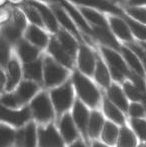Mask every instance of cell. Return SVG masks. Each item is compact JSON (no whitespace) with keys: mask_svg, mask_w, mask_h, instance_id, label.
<instances>
[{"mask_svg":"<svg viewBox=\"0 0 146 147\" xmlns=\"http://www.w3.org/2000/svg\"><path fill=\"white\" fill-rule=\"evenodd\" d=\"M100 49L104 59L106 60L109 72L115 80L121 81L124 76H130L131 72L129 71L127 63L118 50H115L104 45H101Z\"/></svg>","mask_w":146,"mask_h":147,"instance_id":"6da1fadb","label":"cell"},{"mask_svg":"<svg viewBox=\"0 0 146 147\" xmlns=\"http://www.w3.org/2000/svg\"><path fill=\"white\" fill-rule=\"evenodd\" d=\"M68 72L65 66L57 62L50 55L43 58V77L47 86H54L60 84L65 80Z\"/></svg>","mask_w":146,"mask_h":147,"instance_id":"7a4b0ae2","label":"cell"},{"mask_svg":"<svg viewBox=\"0 0 146 147\" xmlns=\"http://www.w3.org/2000/svg\"><path fill=\"white\" fill-rule=\"evenodd\" d=\"M73 82L79 96L89 106H96L99 101V93L95 86L88 78L80 72H75L73 75Z\"/></svg>","mask_w":146,"mask_h":147,"instance_id":"3957f363","label":"cell"},{"mask_svg":"<svg viewBox=\"0 0 146 147\" xmlns=\"http://www.w3.org/2000/svg\"><path fill=\"white\" fill-rule=\"evenodd\" d=\"M49 7L51 8L52 12L54 13V15H55V17H56L57 21H58V24L60 25V27L64 28L65 30H67L72 35H74V36L78 39L79 43L84 42L83 35H82L83 33H81V30L78 28V26L76 25V23L73 21L72 18L69 16V14L65 11L64 8L54 1H50Z\"/></svg>","mask_w":146,"mask_h":147,"instance_id":"277c9868","label":"cell"},{"mask_svg":"<svg viewBox=\"0 0 146 147\" xmlns=\"http://www.w3.org/2000/svg\"><path fill=\"white\" fill-rule=\"evenodd\" d=\"M107 21L113 34L118 40H121L123 44L135 41V38L122 16L116 14H109L107 16Z\"/></svg>","mask_w":146,"mask_h":147,"instance_id":"5b68a950","label":"cell"},{"mask_svg":"<svg viewBox=\"0 0 146 147\" xmlns=\"http://www.w3.org/2000/svg\"><path fill=\"white\" fill-rule=\"evenodd\" d=\"M78 67L86 75H92L94 73L96 65V56L93 51L84 42L79 43L77 52Z\"/></svg>","mask_w":146,"mask_h":147,"instance_id":"8992f818","label":"cell"},{"mask_svg":"<svg viewBox=\"0 0 146 147\" xmlns=\"http://www.w3.org/2000/svg\"><path fill=\"white\" fill-rule=\"evenodd\" d=\"M74 4L84 7L93 8V9L99 10L104 13L108 14H116V15L122 16L124 14V10L119 6L111 3L108 0H69Z\"/></svg>","mask_w":146,"mask_h":147,"instance_id":"52a82bcc","label":"cell"},{"mask_svg":"<svg viewBox=\"0 0 146 147\" xmlns=\"http://www.w3.org/2000/svg\"><path fill=\"white\" fill-rule=\"evenodd\" d=\"M47 50L51 57H53L57 62L62 64L67 68H71L74 63V57L71 56L58 42L56 37H50V40L47 45Z\"/></svg>","mask_w":146,"mask_h":147,"instance_id":"ba28073f","label":"cell"},{"mask_svg":"<svg viewBox=\"0 0 146 147\" xmlns=\"http://www.w3.org/2000/svg\"><path fill=\"white\" fill-rule=\"evenodd\" d=\"M72 97L73 93L70 83H66L65 85L54 89L51 92V98L59 112H62L69 108L72 102Z\"/></svg>","mask_w":146,"mask_h":147,"instance_id":"9c48e42d","label":"cell"},{"mask_svg":"<svg viewBox=\"0 0 146 147\" xmlns=\"http://www.w3.org/2000/svg\"><path fill=\"white\" fill-rule=\"evenodd\" d=\"M26 1L29 2L33 6H35L37 10L39 11V13H40L41 18H42L43 23H44V26L46 27V29L50 31L52 34H55L58 31L60 25L58 24V21H57L51 8L49 6L45 5L44 3H42L40 0H26Z\"/></svg>","mask_w":146,"mask_h":147,"instance_id":"30bf717a","label":"cell"},{"mask_svg":"<svg viewBox=\"0 0 146 147\" xmlns=\"http://www.w3.org/2000/svg\"><path fill=\"white\" fill-rule=\"evenodd\" d=\"M31 107L35 117L40 121H48L53 117V111L49 99L45 93H41L32 101Z\"/></svg>","mask_w":146,"mask_h":147,"instance_id":"8fae6325","label":"cell"},{"mask_svg":"<svg viewBox=\"0 0 146 147\" xmlns=\"http://www.w3.org/2000/svg\"><path fill=\"white\" fill-rule=\"evenodd\" d=\"M24 38L40 49L47 47L50 40V36L48 35V33L42 27L34 24L27 25L24 31Z\"/></svg>","mask_w":146,"mask_h":147,"instance_id":"7c38bea8","label":"cell"},{"mask_svg":"<svg viewBox=\"0 0 146 147\" xmlns=\"http://www.w3.org/2000/svg\"><path fill=\"white\" fill-rule=\"evenodd\" d=\"M91 29H92V36H93V38L99 41L100 44L119 51L121 44L119 43L116 36L113 34L110 27L91 26Z\"/></svg>","mask_w":146,"mask_h":147,"instance_id":"4fadbf2b","label":"cell"},{"mask_svg":"<svg viewBox=\"0 0 146 147\" xmlns=\"http://www.w3.org/2000/svg\"><path fill=\"white\" fill-rule=\"evenodd\" d=\"M16 52H17L19 58L24 62H31L39 58L40 54V48L30 43L25 38H21L15 43Z\"/></svg>","mask_w":146,"mask_h":147,"instance_id":"5bb4252c","label":"cell"},{"mask_svg":"<svg viewBox=\"0 0 146 147\" xmlns=\"http://www.w3.org/2000/svg\"><path fill=\"white\" fill-rule=\"evenodd\" d=\"M55 37L61 44V46L69 53L72 57L75 58L76 53L78 52V47H79V41L74 35L65 30L64 28L59 27L58 31L55 33Z\"/></svg>","mask_w":146,"mask_h":147,"instance_id":"9a60e30c","label":"cell"},{"mask_svg":"<svg viewBox=\"0 0 146 147\" xmlns=\"http://www.w3.org/2000/svg\"><path fill=\"white\" fill-rule=\"evenodd\" d=\"M119 52H120L121 55L123 56V58H124L125 62L127 63V65L130 66L131 69L134 71V73L140 75L141 77L144 76V67H143L139 57L137 56L136 53H135L132 49L129 48L127 45L121 44Z\"/></svg>","mask_w":146,"mask_h":147,"instance_id":"2e32d148","label":"cell"},{"mask_svg":"<svg viewBox=\"0 0 146 147\" xmlns=\"http://www.w3.org/2000/svg\"><path fill=\"white\" fill-rule=\"evenodd\" d=\"M39 145L40 147H63V143L54 127L49 125L39 131Z\"/></svg>","mask_w":146,"mask_h":147,"instance_id":"e0dca14e","label":"cell"},{"mask_svg":"<svg viewBox=\"0 0 146 147\" xmlns=\"http://www.w3.org/2000/svg\"><path fill=\"white\" fill-rule=\"evenodd\" d=\"M80 11H81L83 17L86 21L89 23L90 26H99V27H109V24L107 21V17L104 16V14L99 10L93 9V8L84 7L80 6Z\"/></svg>","mask_w":146,"mask_h":147,"instance_id":"ac0fdd59","label":"cell"},{"mask_svg":"<svg viewBox=\"0 0 146 147\" xmlns=\"http://www.w3.org/2000/svg\"><path fill=\"white\" fill-rule=\"evenodd\" d=\"M7 81H6V89L8 91L12 90L17 83L19 82L21 77V67L18 60L14 56L10 57L7 65Z\"/></svg>","mask_w":146,"mask_h":147,"instance_id":"d6986e66","label":"cell"},{"mask_svg":"<svg viewBox=\"0 0 146 147\" xmlns=\"http://www.w3.org/2000/svg\"><path fill=\"white\" fill-rule=\"evenodd\" d=\"M29 118V111L28 109H23L18 112L8 110L5 107L0 105V119L5 120L9 123L15 124V125H21Z\"/></svg>","mask_w":146,"mask_h":147,"instance_id":"ffe728a7","label":"cell"},{"mask_svg":"<svg viewBox=\"0 0 146 147\" xmlns=\"http://www.w3.org/2000/svg\"><path fill=\"white\" fill-rule=\"evenodd\" d=\"M23 70L26 78L35 81H41L43 75V59L38 58L34 61L24 63Z\"/></svg>","mask_w":146,"mask_h":147,"instance_id":"44dd1931","label":"cell"},{"mask_svg":"<svg viewBox=\"0 0 146 147\" xmlns=\"http://www.w3.org/2000/svg\"><path fill=\"white\" fill-rule=\"evenodd\" d=\"M122 17L126 21V23L128 24L134 38L139 41H146V24L133 19L132 17L127 15L125 12L122 15Z\"/></svg>","mask_w":146,"mask_h":147,"instance_id":"7402d4cb","label":"cell"},{"mask_svg":"<svg viewBox=\"0 0 146 147\" xmlns=\"http://www.w3.org/2000/svg\"><path fill=\"white\" fill-rule=\"evenodd\" d=\"M19 8L22 10V12H23L24 15L26 16L28 21L30 22V24H34V25L40 26V27H42V28L45 27L40 13H39V11L37 10V8L35 6L30 4L29 2L25 1V3L21 4Z\"/></svg>","mask_w":146,"mask_h":147,"instance_id":"603a6c76","label":"cell"},{"mask_svg":"<svg viewBox=\"0 0 146 147\" xmlns=\"http://www.w3.org/2000/svg\"><path fill=\"white\" fill-rule=\"evenodd\" d=\"M95 73V78L104 87H108L110 84V74L109 69L107 68L106 64L103 62V60L100 58L99 56H96V65L94 69Z\"/></svg>","mask_w":146,"mask_h":147,"instance_id":"cb8c5ba5","label":"cell"},{"mask_svg":"<svg viewBox=\"0 0 146 147\" xmlns=\"http://www.w3.org/2000/svg\"><path fill=\"white\" fill-rule=\"evenodd\" d=\"M24 34V30L17 26L13 21L6 24L2 29V35L9 41L10 43L15 44L19 39H21L22 35Z\"/></svg>","mask_w":146,"mask_h":147,"instance_id":"d4e9b609","label":"cell"},{"mask_svg":"<svg viewBox=\"0 0 146 147\" xmlns=\"http://www.w3.org/2000/svg\"><path fill=\"white\" fill-rule=\"evenodd\" d=\"M19 143L24 147H35V126L30 124L25 130L20 131L17 137Z\"/></svg>","mask_w":146,"mask_h":147,"instance_id":"484cf974","label":"cell"},{"mask_svg":"<svg viewBox=\"0 0 146 147\" xmlns=\"http://www.w3.org/2000/svg\"><path fill=\"white\" fill-rule=\"evenodd\" d=\"M74 119L75 122L77 123L78 127L82 130L83 133L86 131V125H87V120H88V113L86 108L83 106L81 102L77 101L74 106Z\"/></svg>","mask_w":146,"mask_h":147,"instance_id":"4316f807","label":"cell"},{"mask_svg":"<svg viewBox=\"0 0 146 147\" xmlns=\"http://www.w3.org/2000/svg\"><path fill=\"white\" fill-rule=\"evenodd\" d=\"M108 95H109L110 99L113 101V103L117 105L120 109L126 111L128 104H127V101L125 99L124 95H123L121 89L118 87L117 85H112L109 87L108 90Z\"/></svg>","mask_w":146,"mask_h":147,"instance_id":"83f0119b","label":"cell"},{"mask_svg":"<svg viewBox=\"0 0 146 147\" xmlns=\"http://www.w3.org/2000/svg\"><path fill=\"white\" fill-rule=\"evenodd\" d=\"M61 132H62L63 137L65 138L67 142H71L72 140L75 139L76 137V131L73 126L72 119L69 115H65L61 121Z\"/></svg>","mask_w":146,"mask_h":147,"instance_id":"f1b7e54d","label":"cell"},{"mask_svg":"<svg viewBox=\"0 0 146 147\" xmlns=\"http://www.w3.org/2000/svg\"><path fill=\"white\" fill-rule=\"evenodd\" d=\"M37 85L34 82L24 81L20 84L18 89V99L21 101H26L30 99L37 91Z\"/></svg>","mask_w":146,"mask_h":147,"instance_id":"f546056e","label":"cell"},{"mask_svg":"<svg viewBox=\"0 0 146 147\" xmlns=\"http://www.w3.org/2000/svg\"><path fill=\"white\" fill-rule=\"evenodd\" d=\"M124 12L133 19L146 24V7L145 6H126Z\"/></svg>","mask_w":146,"mask_h":147,"instance_id":"4dcf8cb0","label":"cell"},{"mask_svg":"<svg viewBox=\"0 0 146 147\" xmlns=\"http://www.w3.org/2000/svg\"><path fill=\"white\" fill-rule=\"evenodd\" d=\"M11 43L3 36H0V65L6 66L10 59Z\"/></svg>","mask_w":146,"mask_h":147,"instance_id":"1f68e13d","label":"cell"},{"mask_svg":"<svg viewBox=\"0 0 146 147\" xmlns=\"http://www.w3.org/2000/svg\"><path fill=\"white\" fill-rule=\"evenodd\" d=\"M104 111H105L106 115L114 122L119 123V124L124 123V118H123L122 114H121L120 111H119L110 101H108V100L104 101Z\"/></svg>","mask_w":146,"mask_h":147,"instance_id":"d6a6232c","label":"cell"},{"mask_svg":"<svg viewBox=\"0 0 146 147\" xmlns=\"http://www.w3.org/2000/svg\"><path fill=\"white\" fill-rule=\"evenodd\" d=\"M136 141L133 133L127 128H122L118 139V147H135Z\"/></svg>","mask_w":146,"mask_h":147,"instance_id":"836d02e7","label":"cell"},{"mask_svg":"<svg viewBox=\"0 0 146 147\" xmlns=\"http://www.w3.org/2000/svg\"><path fill=\"white\" fill-rule=\"evenodd\" d=\"M103 119L98 112H93L90 117L89 121V133L92 137H96L99 134V131L102 127Z\"/></svg>","mask_w":146,"mask_h":147,"instance_id":"e575fe53","label":"cell"},{"mask_svg":"<svg viewBox=\"0 0 146 147\" xmlns=\"http://www.w3.org/2000/svg\"><path fill=\"white\" fill-rule=\"evenodd\" d=\"M117 134H118V130H117L116 126L113 125L110 122H106L105 126H104L103 134H102V138L104 141L108 144H113L116 140Z\"/></svg>","mask_w":146,"mask_h":147,"instance_id":"d590c367","label":"cell"},{"mask_svg":"<svg viewBox=\"0 0 146 147\" xmlns=\"http://www.w3.org/2000/svg\"><path fill=\"white\" fill-rule=\"evenodd\" d=\"M14 138V132L9 127L0 125V147L7 146Z\"/></svg>","mask_w":146,"mask_h":147,"instance_id":"8d00e7d4","label":"cell"},{"mask_svg":"<svg viewBox=\"0 0 146 147\" xmlns=\"http://www.w3.org/2000/svg\"><path fill=\"white\" fill-rule=\"evenodd\" d=\"M123 88H124V91L127 94V96L130 99H132L134 101L141 100V92L135 84H131L129 82H126V83L123 84Z\"/></svg>","mask_w":146,"mask_h":147,"instance_id":"74e56055","label":"cell"},{"mask_svg":"<svg viewBox=\"0 0 146 147\" xmlns=\"http://www.w3.org/2000/svg\"><path fill=\"white\" fill-rule=\"evenodd\" d=\"M129 77L132 79V81L134 82V84L139 88V90H140V92H141V100L143 101V104H144L145 109H146V86L144 84V81L142 80V78H141L140 75L134 73V72H133V73H131Z\"/></svg>","mask_w":146,"mask_h":147,"instance_id":"f35d334b","label":"cell"},{"mask_svg":"<svg viewBox=\"0 0 146 147\" xmlns=\"http://www.w3.org/2000/svg\"><path fill=\"white\" fill-rule=\"evenodd\" d=\"M125 45H127L129 48H131L136 53V55L139 57L143 67H144V70H146V51L140 46V44H139L138 42L133 41V42H130V43H126Z\"/></svg>","mask_w":146,"mask_h":147,"instance_id":"ab89813d","label":"cell"},{"mask_svg":"<svg viewBox=\"0 0 146 147\" xmlns=\"http://www.w3.org/2000/svg\"><path fill=\"white\" fill-rule=\"evenodd\" d=\"M131 124H132L133 128L137 132L139 137L142 140H146V121L134 118L131 120Z\"/></svg>","mask_w":146,"mask_h":147,"instance_id":"60d3db41","label":"cell"},{"mask_svg":"<svg viewBox=\"0 0 146 147\" xmlns=\"http://www.w3.org/2000/svg\"><path fill=\"white\" fill-rule=\"evenodd\" d=\"M18 97L14 96V95H6L3 98L1 99V102L3 103L4 105L9 107H15L18 105Z\"/></svg>","mask_w":146,"mask_h":147,"instance_id":"b9f144b4","label":"cell"},{"mask_svg":"<svg viewBox=\"0 0 146 147\" xmlns=\"http://www.w3.org/2000/svg\"><path fill=\"white\" fill-rule=\"evenodd\" d=\"M129 110H130L131 115L134 117H140V116H143V114H144V109H143V107L141 106V105L137 104V103L131 104Z\"/></svg>","mask_w":146,"mask_h":147,"instance_id":"7bdbcfd3","label":"cell"},{"mask_svg":"<svg viewBox=\"0 0 146 147\" xmlns=\"http://www.w3.org/2000/svg\"><path fill=\"white\" fill-rule=\"evenodd\" d=\"M127 6H146V0H127Z\"/></svg>","mask_w":146,"mask_h":147,"instance_id":"ee69618b","label":"cell"},{"mask_svg":"<svg viewBox=\"0 0 146 147\" xmlns=\"http://www.w3.org/2000/svg\"><path fill=\"white\" fill-rule=\"evenodd\" d=\"M5 80H6L5 75H4V73L2 72V70L0 69V90H1L2 87H3L4 83H5Z\"/></svg>","mask_w":146,"mask_h":147,"instance_id":"f6af8a7d","label":"cell"},{"mask_svg":"<svg viewBox=\"0 0 146 147\" xmlns=\"http://www.w3.org/2000/svg\"><path fill=\"white\" fill-rule=\"evenodd\" d=\"M109 2H111V3H113V4H115V5H117V6H119V4H125L127 2V0H108ZM120 7V6H119Z\"/></svg>","mask_w":146,"mask_h":147,"instance_id":"bcb514c9","label":"cell"},{"mask_svg":"<svg viewBox=\"0 0 146 147\" xmlns=\"http://www.w3.org/2000/svg\"><path fill=\"white\" fill-rule=\"evenodd\" d=\"M71 147H85V146H84V144L82 142H76Z\"/></svg>","mask_w":146,"mask_h":147,"instance_id":"7dc6e473","label":"cell"},{"mask_svg":"<svg viewBox=\"0 0 146 147\" xmlns=\"http://www.w3.org/2000/svg\"><path fill=\"white\" fill-rule=\"evenodd\" d=\"M138 43L140 44V46L146 51V41H138Z\"/></svg>","mask_w":146,"mask_h":147,"instance_id":"c3c4849f","label":"cell"},{"mask_svg":"<svg viewBox=\"0 0 146 147\" xmlns=\"http://www.w3.org/2000/svg\"><path fill=\"white\" fill-rule=\"evenodd\" d=\"M93 147H106V146L102 145V144L98 143V142H95V143H94V144H93Z\"/></svg>","mask_w":146,"mask_h":147,"instance_id":"681fc988","label":"cell"},{"mask_svg":"<svg viewBox=\"0 0 146 147\" xmlns=\"http://www.w3.org/2000/svg\"><path fill=\"white\" fill-rule=\"evenodd\" d=\"M145 147H146V146H145Z\"/></svg>","mask_w":146,"mask_h":147,"instance_id":"f907efd6","label":"cell"}]
</instances>
